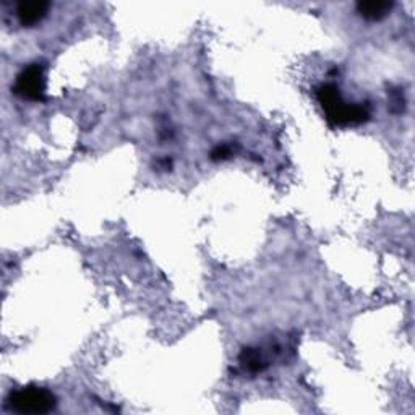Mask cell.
Listing matches in <instances>:
<instances>
[{
	"label": "cell",
	"mask_w": 415,
	"mask_h": 415,
	"mask_svg": "<svg viewBox=\"0 0 415 415\" xmlns=\"http://www.w3.org/2000/svg\"><path fill=\"white\" fill-rule=\"evenodd\" d=\"M317 98L323 106L326 117L334 125H356L368 120L370 108L367 104H347L336 85H322L317 89Z\"/></svg>",
	"instance_id": "6da1fadb"
},
{
	"label": "cell",
	"mask_w": 415,
	"mask_h": 415,
	"mask_svg": "<svg viewBox=\"0 0 415 415\" xmlns=\"http://www.w3.org/2000/svg\"><path fill=\"white\" fill-rule=\"evenodd\" d=\"M8 406L18 414H47L55 407V397L47 390L28 386L8 396Z\"/></svg>",
	"instance_id": "7a4b0ae2"
},
{
	"label": "cell",
	"mask_w": 415,
	"mask_h": 415,
	"mask_svg": "<svg viewBox=\"0 0 415 415\" xmlns=\"http://www.w3.org/2000/svg\"><path fill=\"white\" fill-rule=\"evenodd\" d=\"M13 91L18 96L30 101H41L46 91V76L42 65H30L16 76Z\"/></svg>",
	"instance_id": "3957f363"
},
{
	"label": "cell",
	"mask_w": 415,
	"mask_h": 415,
	"mask_svg": "<svg viewBox=\"0 0 415 415\" xmlns=\"http://www.w3.org/2000/svg\"><path fill=\"white\" fill-rule=\"evenodd\" d=\"M49 4L44 0H31V2H21L16 7V16L23 26L36 25L44 15L47 13Z\"/></svg>",
	"instance_id": "277c9868"
},
{
	"label": "cell",
	"mask_w": 415,
	"mask_h": 415,
	"mask_svg": "<svg viewBox=\"0 0 415 415\" xmlns=\"http://www.w3.org/2000/svg\"><path fill=\"white\" fill-rule=\"evenodd\" d=\"M392 5L394 4L390 2V0H365V2L357 4V10L363 18L377 21L385 18L391 12Z\"/></svg>",
	"instance_id": "5b68a950"
},
{
	"label": "cell",
	"mask_w": 415,
	"mask_h": 415,
	"mask_svg": "<svg viewBox=\"0 0 415 415\" xmlns=\"http://www.w3.org/2000/svg\"><path fill=\"white\" fill-rule=\"evenodd\" d=\"M240 363H242V367L250 373L263 372V370L266 368V363L263 360L261 352L258 349H251V347H246V349L242 351V354H240Z\"/></svg>",
	"instance_id": "8992f818"
},
{
	"label": "cell",
	"mask_w": 415,
	"mask_h": 415,
	"mask_svg": "<svg viewBox=\"0 0 415 415\" xmlns=\"http://www.w3.org/2000/svg\"><path fill=\"white\" fill-rule=\"evenodd\" d=\"M231 154H232V148L229 147V144H221V147H217L215 151H212L211 158L215 161H221V159L229 158Z\"/></svg>",
	"instance_id": "52a82bcc"
}]
</instances>
